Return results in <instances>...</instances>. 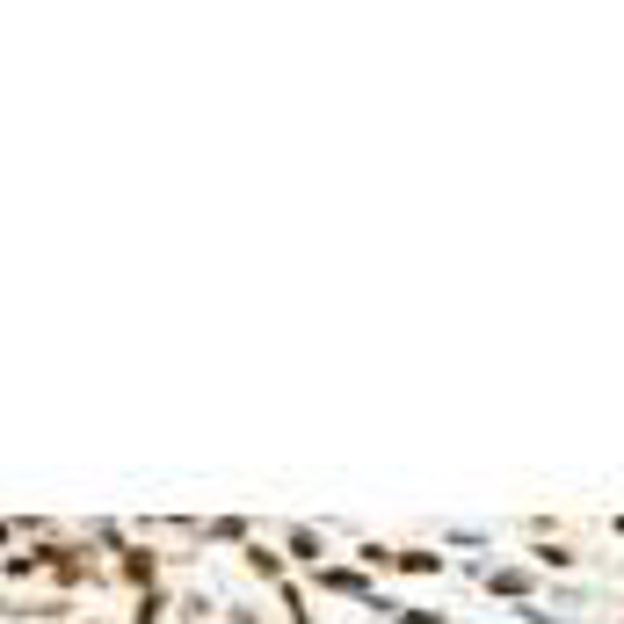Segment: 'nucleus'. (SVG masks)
Returning <instances> with one entry per match:
<instances>
[{
    "label": "nucleus",
    "mask_w": 624,
    "mask_h": 624,
    "mask_svg": "<svg viewBox=\"0 0 624 624\" xmlns=\"http://www.w3.org/2000/svg\"><path fill=\"white\" fill-rule=\"evenodd\" d=\"M320 589H334V595H356V603H370V610H385L378 603V589H370L356 567H320Z\"/></svg>",
    "instance_id": "nucleus-1"
},
{
    "label": "nucleus",
    "mask_w": 624,
    "mask_h": 624,
    "mask_svg": "<svg viewBox=\"0 0 624 624\" xmlns=\"http://www.w3.org/2000/svg\"><path fill=\"white\" fill-rule=\"evenodd\" d=\"M153 573H160V559H153V552H123V581H131V589L153 595Z\"/></svg>",
    "instance_id": "nucleus-2"
},
{
    "label": "nucleus",
    "mask_w": 624,
    "mask_h": 624,
    "mask_svg": "<svg viewBox=\"0 0 624 624\" xmlns=\"http://www.w3.org/2000/svg\"><path fill=\"white\" fill-rule=\"evenodd\" d=\"M486 589H502V595H530L538 581H530L523 567H502V573H486Z\"/></svg>",
    "instance_id": "nucleus-3"
},
{
    "label": "nucleus",
    "mask_w": 624,
    "mask_h": 624,
    "mask_svg": "<svg viewBox=\"0 0 624 624\" xmlns=\"http://www.w3.org/2000/svg\"><path fill=\"white\" fill-rule=\"evenodd\" d=\"M247 567H255L261 581H277V589H283V559L269 552V545H247Z\"/></svg>",
    "instance_id": "nucleus-4"
},
{
    "label": "nucleus",
    "mask_w": 624,
    "mask_h": 624,
    "mask_svg": "<svg viewBox=\"0 0 624 624\" xmlns=\"http://www.w3.org/2000/svg\"><path fill=\"white\" fill-rule=\"evenodd\" d=\"M392 567H407V573H443V552H392Z\"/></svg>",
    "instance_id": "nucleus-5"
},
{
    "label": "nucleus",
    "mask_w": 624,
    "mask_h": 624,
    "mask_svg": "<svg viewBox=\"0 0 624 624\" xmlns=\"http://www.w3.org/2000/svg\"><path fill=\"white\" fill-rule=\"evenodd\" d=\"M204 538H218V545H240V538H247V523H240V516H218V523L204 530Z\"/></svg>",
    "instance_id": "nucleus-6"
},
{
    "label": "nucleus",
    "mask_w": 624,
    "mask_h": 624,
    "mask_svg": "<svg viewBox=\"0 0 624 624\" xmlns=\"http://www.w3.org/2000/svg\"><path fill=\"white\" fill-rule=\"evenodd\" d=\"M283 545H291V559H320V538H312V530H283Z\"/></svg>",
    "instance_id": "nucleus-7"
},
{
    "label": "nucleus",
    "mask_w": 624,
    "mask_h": 624,
    "mask_svg": "<svg viewBox=\"0 0 624 624\" xmlns=\"http://www.w3.org/2000/svg\"><path fill=\"white\" fill-rule=\"evenodd\" d=\"M160 610H168L160 595H139V617H131V624H160Z\"/></svg>",
    "instance_id": "nucleus-8"
}]
</instances>
